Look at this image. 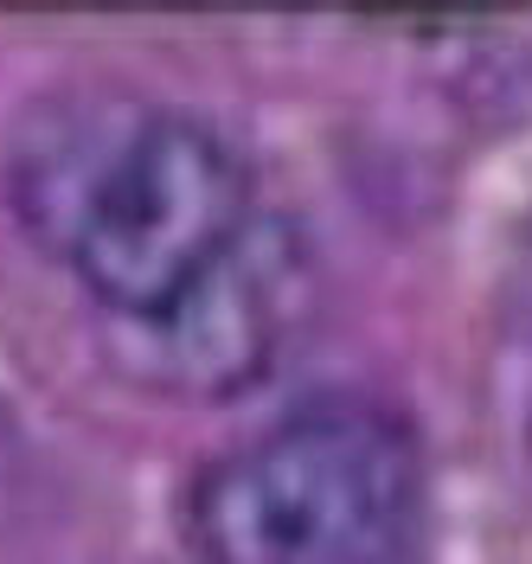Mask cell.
Segmentation results:
<instances>
[{
  "label": "cell",
  "instance_id": "6da1fadb",
  "mask_svg": "<svg viewBox=\"0 0 532 564\" xmlns=\"http://www.w3.org/2000/svg\"><path fill=\"white\" fill-rule=\"evenodd\" d=\"M13 206L116 321L167 315L250 231V167L180 109L65 104L13 154Z\"/></svg>",
  "mask_w": 532,
  "mask_h": 564
},
{
  "label": "cell",
  "instance_id": "7a4b0ae2",
  "mask_svg": "<svg viewBox=\"0 0 532 564\" xmlns=\"http://www.w3.org/2000/svg\"><path fill=\"white\" fill-rule=\"evenodd\" d=\"M180 520L199 564H404L424 443L391 404L321 398L206 462Z\"/></svg>",
  "mask_w": 532,
  "mask_h": 564
},
{
  "label": "cell",
  "instance_id": "3957f363",
  "mask_svg": "<svg viewBox=\"0 0 532 564\" xmlns=\"http://www.w3.org/2000/svg\"><path fill=\"white\" fill-rule=\"evenodd\" d=\"M308 315V245L289 218L257 212L250 231L167 315L122 321V366L154 391L231 398L257 386Z\"/></svg>",
  "mask_w": 532,
  "mask_h": 564
}]
</instances>
